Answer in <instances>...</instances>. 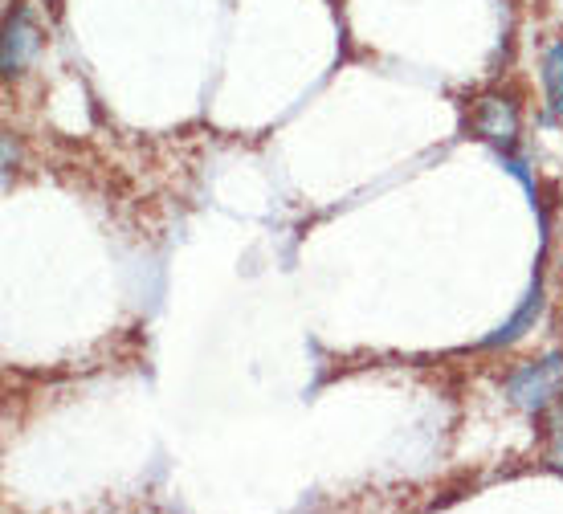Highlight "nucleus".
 Instances as JSON below:
<instances>
[{
  "instance_id": "f03ea898",
  "label": "nucleus",
  "mask_w": 563,
  "mask_h": 514,
  "mask_svg": "<svg viewBox=\"0 0 563 514\" xmlns=\"http://www.w3.org/2000/svg\"><path fill=\"white\" fill-rule=\"evenodd\" d=\"M474 131H478L482 139L498 143V147H510V143L519 139V111H515V102L498 98V94L482 98L478 111H474Z\"/></svg>"
},
{
  "instance_id": "7ed1b4c3",
  "label": "nucleus",
  "mask_w": 563,
  "mask_h": 514,
  "mask_svg": "<svg viewBox=\"0 0 563 514\" xmlns=\"http://www.w3.org/2000/svg\"><path fill=\"white\" fill-rule=\"evenodd\" d=\"M37 45H41V37H37L33 21L25 13H17L9 21V29H5V58H0V62H5V74L25 70L33 62V54H37Z\"/></svg>"
},
{
  "instance_id": "20e7f679",
  "label": "nucleus",
  "mask_w": 563,
  "mask_h": 514,
  "mask_svg": "<svg viewBox=\"0 0 563 514\" xmlns=\"http://www.w3.org/2000/svg\"><path fill=\"white\" fill-rule=\"evenodd\" d=\"M539 311H543V286L535 282V286H531V294H527V302H523L519 311H515V319H510V323H502V331H494V335L486 339V347H506V343L523 339V335L535 327Z\"/></svg>"
},
{
  "instance_id": "39448f33",
  "label": "nucleus",
  "mask_w": 563,
  "mask_h": 514,
  "mask_svg": "<svg viewBox=\"0 0 563 514\" xmlns=\"http://www.w3.org/2000/svg\"><path fill=\"white\" fill-rule=\"evenodd\" d=\"M543 86H547L551 111L563 115V41L547 45V54H543Z\"/></svg>"
},
{
  "instance_id": "f257e3e1",
  "label": "nucleus",
  "mask_w": 563,
  "mask_h": 514,
  "mask_svg": "<svg viewBox=\"0 0 563 514\" xmlns=\"http://www.w3.org/2000/svg\"><path fill=\"white\" fill-rule=\"evenodd\" d=\"M559 388H563V355H547V359H539V364H523L506 380L510 400H515L519 408H527V413H543L547 400L559 396Z\"/></svg>"
},
{
  "instance_id": "423d86ee",
  "label": "nucleus",
  "mask_w": 563,
  "mask_h": 514,
  "mask_svg": "<svg viewBox=\"0 0 563 514\" xmlns=\"http://www.w3.org/2000/svg\"><path fill=\"white\" fill-rule=\"evenodd\" d=\"M547 461L563 474V429H555V441H551V453H547Z\"/></svg>"
}]
</instances>
